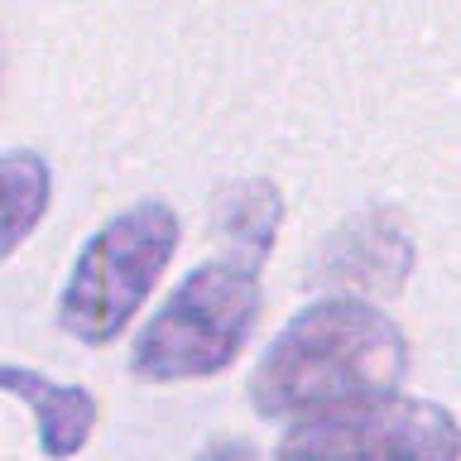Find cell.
Wrapping results in <instances>:
<instances>
[{"label": "cell", "mask_w": 461, "mask_h": 461, "mask_svg": "<svg viewBox=\"0 0 461 461\" xmlns=\"http://www.w3.org/2000/svg\"><path fill=\"white\" fill-rule=\"evenodd\" d=\"M53 197V168L34 149L0 154V259H10L39 230Z\"/></svg>", "instance_id": "obj_7"}, {"label": "cell", "mask_w": 461, "mask_h": 461, "mask_svg": "<svg viewBox=\"0 0 461 461\" xmlns=\"http://www.w3.org/2000/svg\"><path fill=\"white\" fill-rule=\"evenodd\" d=\"M178 250V216L168 202H135L115 212L77 250L58 294V327L82 346H106L135 322L158 274Z\"/></svg>", "instance_id": "obj_3"}, {"label": "cell", "mask_w": 461, "mask_h": 461, "mask_svg": "<svg viewBox=\"0 0 461 461\" xmlns=\"http://www.w3.org/2000/svg\"><path fill=\"white\" fill-rule=\"evenodd\" d=\"M409 346L380 308L317 298L298 308L265 346L250 375V403L265 418H298L331 403L389 394L403 380Z\"/></svg>", "instance_id": "obj_1"}, {"label": "cell", "mask_w": 461, "mask_h": 461, "mask_svg": "<svg viewBox=\"0 0 461 461\" xmlns=\"http://www.w3.org/2000/svg\"><path fill=\"white\" fill-rule=\"evenodd\" d=\"M409 240L394 221L384 216H356L346 221L337 236L322 245V259H317V274L322 279H337V284H351V288H399L403 274H409Z\"/></svg>", "instance_id": "obj_5"}, {"label": "cell", "mask_w": 461, "mask_h": 461, "mask_svg": "<svg viewBox=\"0 0 461 461\" xmlns=\"http://www.w3.org/2000/svg\"><path fill=\"white\" fill-rule=\"evenodd\" d=\"M0 389L34 409L43 456H53V461L77 456L86 447V438H92L96 399L86 394L82 384H58V380H49V375H39L29 366H0Z\"/></svg>", "instance_id": "obj_6"}, {"label": "cell", "mask_w": 461, "mask_h": 461, "mask_svg": "<svg viewBox=\"0 0 461 461\" xmlns=\"http://www.w3.org/2000/svg\"><path fill=\"white\" fill-rule=\"evenodd\" d=\"M279 221H284L279 187L265 178H240V183H226L216 193V230L236 250H245V265H259L274 250Z\"/></svg>", "instance_id": "obj_8"}, {"label": "cell", "mask_w": 461, "mask_h": 461, "mask_svg": "<svg viewBox=\"0 0 461 461\" xmlns=\"http://www.w3.org/2000/svg\"><path fill=\"white\" fill-rule=\"evenodd\" d=\"M193 461H259V447L245 438H221V442H207Z\"/></svg>", "instance_id": "obj_9"}, {"label": "cell", "mask_w": 461, "mask_h": 461, "mask_svg": "<svg viewBox=\"0 0 461 461\" xmlns=\"http://www.w3.org/2000/svg\"><path fill=\"white\" fill-rule=\"evenodd\" d=\"M461 432L456 418L432 399L370 394L298 413L279 438L274 461H456Z\"/></svg>", "instance_id": "obj_4"}, {"label": "cell", "mask_w": 461, "mask_h": 461, "mask_svg": "<svg viewBox=\"0 0 461 461\" xmlns=\"http://www.w3.org/2000/svg\"><path fill=\"white\" fill-rule=\"evenodd\" d=\"M259 322V265L207 259L164 298L130 346V370L149 384L221 375Z\"/></svg>", "instance_id": "obj_2"}]
</instances>
